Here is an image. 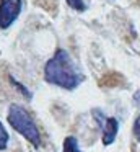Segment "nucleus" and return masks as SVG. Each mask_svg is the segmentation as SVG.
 I'll use <instances>...</instances> for the list:
<instances>
[{"label": "nucleus", "mask_w": 140, "mask_h": 152, "mask_svg": "<svg viewBox=\"0 0 140 152\" xmlns=\"http://www.w3.org/2000/svg\"><path fill=\"white\" fill-rule=\"evenodd\" d=\"M133 102L140 106V90H137V93L133 95ZM132 132H133V136H135V139H139V141H140V113H139V116L135 118V121H133Z\"/></svg>", "instance_id": "nucleus-6"}, {"label": "nucleus", "mask_w": 140, "mask_h": 152, "mask_svg": "<svg viewBox=\"0 0 140 152\" xmlns=\"http://www.w3.org/2000/svg\"><path fill=\"white\" fill-rule=\"evenodd\" d=\"M67 5L75 12H85L86 10V4H85V0H65Z\"/></svg>", "instance_id": "nucleus-8"}, {"label": "nucleus", "mask_w": 140, "mask_h": 152, "mask_svg": "<svg viewBox=\"0 0 140 152\" xmlns=\"http://www.w3.org/2000/svg\"><path fill=\"white\" fill-rule=\"evenodd\" d=\"M23 8V0H0V30L10 28Z\"/></svg>", "instance_id": "nucleus-4"}, {"label": "nucleus", "mask_w": 140, "mask_h": 152, "mask_svg": "<svg viewBox=\"0 0 140 152\" xmlns=\"http://www.w3.org/2000/svg\"><path fill=\"white\" fill-rule=\"evenodd\" d=\"M62 152H83V151H81L80 145H78L77 137L67 136V137L64 139V149H62Z\"/></svg>", "instance_id": "nucleus-5"}, {"label": "nucleus", "mask_w": 140, "mask_h": 152, "mask_svg": "<svg viewBox=\"0 0 140 152\" xmlns=\"http://www.w3.org/2000/svg\"><path fill=\"white\" fill-rule=\"evenodd\" d=\"M8 123L18 134H21L29 144H33L34 147L41 145V132L39 128L36 126L34 119L31 118L28 111L20 105H10L8 108Z\"/></svg>", "instance_id": "nucleus-2"}, {"label": "nucleus", "mask_w": 140, "mask_h": 152, "mask_svg": "<svg viewBox=\"0 0 140 152\" xmlns=\"http://www.w3.org/2000/svg\"><path fill=\"white\" fill-rule=\"evenodd\" d=\"M44 79L47 83L64 90H75L83 82V74L77 69L68 51L59 48L44 66Z\"/></svg>", "instance_id": "nucleus-1"}, {"label": "nucleus", "mask_w": 140, "mask_h": 152, "mask_svg": "<svg viewBox=\"0 0 140 152\" xmlns=\"http://www.w3.org/2000/svg\"><path fill=\"white\" fill-rule=\"evenodd\" d=\"M8 79H10V83H12V85H13V87H15V88H16V90H18V92H20V93H21V95H23V96H26V98H28V100H31V98H33V93H31V92H29V90H28V88H26V87H25V85H23V83H20V82H18V80H16V79H15V77H13V75H8Z\"/></svg>", "instance_id": "nucleus-7"}, {"label": "nucleus", "mask_w": 140, "mask_h": 152, "mask_svg": "<svg viewBox=\"0 0 140 152\" xmlns=\"http://www.w3.org/2000/svg\"><path fill=\"white\" fill-rule=\"evenodd\" d=\"M93 116L96 119L98 126L101 128V141L104 145H111L117 137L119 132V121L112 116H106L101 110H93Z\"/></svg>", "instance_id": "nucleus-3"}, {"label": "nucleus", "mask_w": 140, "mask_h": 152, "mask_svg": "<svg viewBox=\"0 0 140 152\" xmlns=\"http://www.w3.org/2000/svg\"><path fill=\"white\" fill-rule=\"evenodd\" d=\"M8 139H10L8 132H7V129L3 128L2 121H0V151H5L7 149V145H8Z\"/></svg>", "instance_id": "nucleus-9"}]
</instances>
